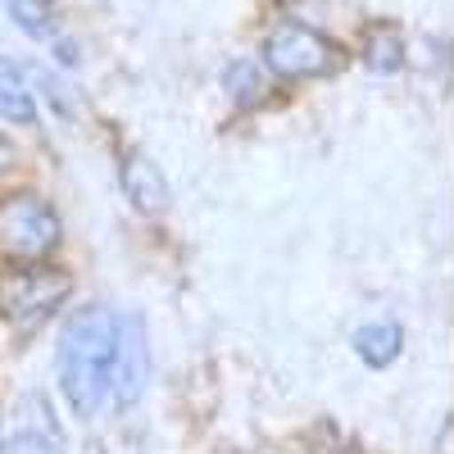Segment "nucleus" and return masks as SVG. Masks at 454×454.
<instances>
[{
	"mask_svg": "<svg viewBox=\"0 0 454 454\" xmlns=\"http://www.w3.org/2000/svg\"><path fill=\"white\" fill-rule=\"evenodd\" d=\"M364 51H368V64H372L377 73H391V68L404 64V36H400V27H391V23H377V27L364 36Z\"/></svg>",
	"mask_w": 454,
	"mask_h": 454,
	"instance_id": "nucleus-8",
	"label": "nucleus"
},
{
	"mask_svg": "<svg viewBox=\"0 0 454 454\" xmlns=\"http://www.w3.org/2000/svg\"><path fill=\"white\" fill-rule=\"evenodd\" d=\"M263 64L286 82H305V78H327L340 68V51L327 42L323 32L309 23H278L263 42Z\"/></svg>",
	"mask_w": 454,
	"mask_h": 454,
	"instance_id": "nucleus-4",
	"label": "nucleus"
},
{
	"mask_svg": "<svg viewBox=\"0 0 454 454\" xmlns=\"http://www.w3.org/2000/svg\"><path fill=\"white\" fill-rule=\"evenodd\" d=\"M227 82H232V91H237V100H241V105H254V100H263V91H269V82H263V73H259L250 59L232 64V73H227Z\"/></svg>",
	"mask_w": 454,
	"mask_h": 454,
	"instance_id": "nucleus-11",
	"label": "nucleus"
},
{
	"mask_svg": "<svg viewBox=\"0 0 454 454\" xmlns=\"http://www.w3.org/2000/svg\"><path fill=\"white\" fill-rule=\"evenodd\" d=\"M59 241H64V223L46 196L14 192L0 200V269L51 263Z\"/></svg>",
	"mask_w": 454,
	"mask_h": 454,
	"instance_id": "nucleus-2",
	"label": "nucleus"
},
{
	"mask_svg": "<svg viewBox=\"0 0 454 454\" xmlns=\"http://www.w3.org/2000/svg\"><path fill=\"white\" fill-rule=\"evenodd\" d=\"M42 5H46V0H42Z\"/></svg>",
	"mask_w": 454,
	"mask_h": 454,
	"instance_id": "nucleus-13",
	"label": "nucleus"
},
{
	"mask_svg": "<svg viewBox=\"0 0 454 454\" xmlns=\"http://www.w3.org/2000/svg\"><path fill=\"white\" fill-rule=\"evenodd\" d=\"M0 454H68L55 427H19L0 441Z\"/></svg>",
	"mask_w": 454,
	"mask_h": 454,
	"instance_id": "nucleus-9",
	"label": "nucleus"
},
{
	"mask_svg": "<svg viewBox=\"0 0 454 454\" xmlns=\"http://www.w3.org/2000/svg\"><path fill=\"white\" fill-rule=\"evenodd\" d=\"M73 295V278L55 263H23V269H0V323L19 332H36L51 323Z\"/></svg>",
	"mask_w": 454,
	"mask_h": 454,
	"instance_id": "nucleus-3",
	"label": "nucleus"
},
{
	"mask_svg": "<svg viewBox=\"0 0 454 454\" xmlns=\"http://www.w3.org/2000/svg\"><path fill=\"white\" fill-rule=\"evenodd\" d=\"M5 5H10V14L19 19V27L32 32L36 42H55V23H51V14H46L42 0H5Z\"/></svg>",
	"mask_w": 454,
	"mask_h": 454,
	"instance_id": "nucleus-10",
	"label": "nucleus"
},
{
	"mask_svg": "<svg viewBox=\"0 0 454 454\" xmlns=\"http://www.w3.org/2000/svg\"><path fill=\"white\" fill-rule=\"evenodd\" d=\"M119 177H123L128 200H132L141 214H164V209H168V177L160 173V164L150 160V155H141V150L123 155Z\"/></svg>",
	"mask_w": 454,
	"mask_h": 454,
	"instance_id": "nucleus-5",
	"label": "nucleus"
},
{
	"mask_svg": "<svg viewBox=\"0 0 454 454\" xmlns=\"http://www.w3.org/2000/svg\"><path fill=\"white\" fill-rule=\"evenodd\" d=\"M14 160H19V155H14V145H10L5 137H0V173H10V168H14Z\"/></svg>",
	"mask_w": 454,
	"mask_h": 454,
	"instance_id": "nucleus-12",
	"label": "nucleus"
},
{
	"mask_svg": "<svg viewBox=\"0 0 454 454\" xmlns=\"http://www.w3.org/2000/svg\"><path fill=\"white\" fill-rule=\"evenodd\" d=\"M0 119L5 123H32L36 119L32 87L23 82V73L10 59H0Z\"/></svg>",
	"mask_w": 454,
	"mask_h": 454,
	"instance_id": "nucleus-7",
	"label": "nucleus"
},
{
	"mask_svg": "<svg viewBox=\"0 0 454 454\" xmlns=\"http://www.w3.org/2000/svg\"><path fill=\"white\" fill-rule=\"evenodd\" d=\"M55 372L68 409L87 423L132 409L145 395L150 377L145 323L132 309H109V305L78 309L59 332Z\"/></svg>",
	"mask_w": 454,
	"mask_h": 454,
	"instance_id": "nucleus-1",
	"label": "nucleus"
},
{
	"mask_svg": "<svg viewBox=\"0 0 454 454\" xmlns=\"http://www.w3.org/2000/svg\"><path fill=\"white\" fill-rule=\"evenodd\" d=\"M355 355L368 368H391L404 355V332L395 323H368L355 332Z\"/></svg>",
	"mask_w": 454,
	"mask_h": 454,
	"instance_id": "nucleus-6",
	"label": "nucleus"
}]
</instances>
